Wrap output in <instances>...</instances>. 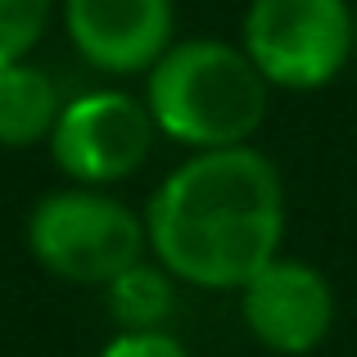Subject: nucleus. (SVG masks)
<instances>
[{
    "label": "nucleus",
    "instance_id": "obj_7",
    "mask_svg": "<svg viewBox=\"0 0 357 357\" xmlns=\"http://www.w3.org/2000/svg\"><path fill=\"white\" fill-rule=\"evenodd\" d=\"M68 45L105 77H145L176 41V0H59Z\"/></svg>",
    "mask_w": 357,
    "mask_h": 357
},
{
    "label": "nucleus",
    "instance_id": "obj_8",
    "mask_svg": "<svg viewBox=\"0 0 357 357\" xmlns=\"http://www.w3.org/2000/svg\"><path fill=\"white\" fill-rule=\"evenodd\" d=\"M63 96L59 82L32 59L0 63V149H36L50 140Z\"/></svg>",
    "mask_w": 357,
    "mask_h": 357
},
{
    "label": "nucleus",
    "instance_id": "obj_5",
    "mask_svg": "<svg viewBox=\"0 0 357 357\" xmlns=\"http://www.w3.org/2000/svg\"><path fill=\"white\" fill-rule=\"evenodd\" d=\"M158 127L149 118L145 96L118 86H96L63 100L59 122L50 131V158L73 185H109L136 176L154 154Z\"/></svg>",
    "mask_w": 357,
    "mask_h": 357
},
{
    "label": "nucleus",
    "instance_id": "obj_6",
    "mask_svg": "<svg viewBox=\"0 0 357 357\" xmlns=\"http://www.w3.org/2000/svg\"><path fill=\"white\" fill-rule=\"evenodd\" d=\"M240 294V321L253 335V344L276 357H307L317 353L335 331V285L321 267L307 258L276 253L262 262Z\"/></svg>",
    "mask_w": 357,
    "mask_h": 357
},
{
    "label": "nucleus",
    "instance_id": "obj_4",
    "mask_svg": "<svg viewBox=\"0 0 357 357\" xmlns=\"http://www.w3.org/2000/svg\"><path fill=\"white\" fill-rule=\"evenodd\" d=\"M240 45L271 91H321L357 59L353 0H249Z\"/></svg>",
    "mask_w": 357,
    "mask_h": 357
},
{
    "label": "nucleus",
    "instance_id": "obj_10",
    "mask_svg": "<svg viewBox=\"0 0 357 357\" xmlns=\"http://www.w3.org/2000/svg\"><path fill=\"white\" fill-rule=\"evenodd\" d=\"M59 0H0V63L32 59Z\"/></svg>",
    "mask_w": 357,
    "mask_h": 357
},
{
    "label": "nucleus",
    "instance_id": "obj_3",
    "mask_svg": "<svg viewBox=\"0 0 357 357\" xmlns=\"http://www.w3.org/2000/svg\"><path fill=\"white\" fill-rule=\"evenodd\" d=\"M27 253L45 276L82 289H105L118 271L149 253L145 213L100 185L45 190L27 213Z\"/></svg>",
    "mask_w": 357,
    "mask_h": 357
},
{
    "label": "nucleus",
    "instance_id": "obj_11",
    "mask_svg": "<svg viewBox=\"0 0 357 357\" xmlns=\"http://www.w3.org/2000/svg\"><path fill=\"white\" fill-rule=\"evenodd\" d=\"M96 357H190L172 331H118Z\"/></svg>",
    "mask_w": 357,
    "mask_h": 357
},
{
    "label": "nucleus",
    "instance_id": "obj_1",
    "mask_svg": "<svg viewBox=\"0 0 357 357\" xmlns=\"http://www.w3.org/2000/svg\"><path fill=\"white\" fill-rule=\"evenodd\" d=\"M285 227V181L258 145L185 154L145 204L149 258L208 294H236L280 253Z\"/></svg>",
    "mask_w": 357,
    "mask_h": 357
},
{
    "label": "nucleus",
    "instance_id": "obj_2",
    "mask_svg": "<svg viewBox=\"0 0 357 357\" xmlns=\"http://www.w3.org/2000/svg\"><path fill=\"white\" fill-rule=\"evenodd\" d=\"M145 105L158 136L199 154L253 145L271 109V86L240 41L185 36L145 73Z\"/></svg>",
    "mask_w": 357,
    "mask_h": 357
},
{
    "label": "nucleus",
    "instance_id": "obj_9",
    "mask_svg": "<svg viewBox=\"0 0 357 357\" xmlns=\"http://www.w3.org/2000/svg\"><path fill=\"white\" fill-rule=\"evenodd\" d=\"M176 289H181V280L145 253L127 271H118L100 294H105V307L118 331H167L176 312Z\"/></svg>",
    "mask_w": 357,
    "mask_h": 357
}]
</instances>
